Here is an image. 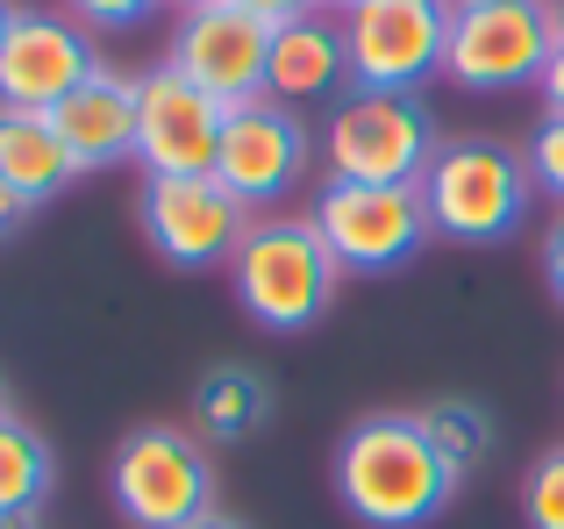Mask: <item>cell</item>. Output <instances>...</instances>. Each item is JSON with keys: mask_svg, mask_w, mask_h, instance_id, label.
I'll use <instances>...</instances> for the list:
<instances>
[{"mask_svg": "<svg viewBox=\"0 0 564 529\" xmlns=\"http://www.w3.org/2000/svg\"><path fill=\"white\" fill-rule=\"evenodd\" d=\"M350 57V86L365 94H422L443 72L451 43V0H358L336 14Z\"/></svg>", "mask_w": 564, "mask_h": 529, "instance_id": "7", "label": "cell"}, {"mask_svg": "<svg viewBox=\"0 0 564 529\" xmlns=\"http://www.w3.org/2000/svg\"><path fill=\"white\" fill-rule=\"evenodd\" d=\"M536 94H543V115H564V43L551 57H543V79H536Z\"/></svg>", "mask_w": 564, "mask_h": 529, "instance_id": "24", "label": "cell"}, {"mask_svg": "<svg viewBox=\"0 0 564 529\" xmlns=\"http://www.w3.org/2000/svg\"><path fill=\"white\" fill-rule=\"evenodd\" d=\"M8 22H14V0H0V43H8Z\"/></svg>", "mask_w": 564, "mask_h": 529, "instance_id": "31", "label": "cell"}, {"mask_svg": "<svg viewBox=\"0 0 564 529\" xmlns=\"http://www.w3.org/2000/svg\"><path fill=\"white\" fill-rule=\"evenodd\" d=\"M414 422H422V436L451 458L457 479L479 473V465L494 458V444H500V415L486 401H471V393H436V401L414 408Z\"/></svg>", "mask_w": 564, "mask_h": 529, "instance_id": "18", "label": "cell"}, {"mask_svg": "<svg viewBox=\"0 0 564 529\" xmlns=\"http://www.w3.org/2000/svg\"><path fill=\"white\" fill-rule=\"evenodd\" d=\"M193 86L221 100V108H243V100H264V65H272V22L250 14L243 0H207V8L180 14V36H172V57Z\"/></svg>", "mask_w": 564, "mask_h": 529, "instance_id": "13", "label": "cell"}, {"mask_svg": "<svg viewBox=\"0 0 564 529\" xmlns=\"http://www.w3.org/2000/svg\"><path fill=\"white\" fill-rule=\"evenodd\" d=\"M29 215H36V201H22V194H8L0 186V244H14L29 229Z\"/></svg>", "mask_w": 564, "mask_h": 529, "instance_id": "25", "label": "cell"}, {"mask_svg": "<svg viewBox=\"0 0 564 529\" xmlns=\"http://www.w3.org/2000/svg\"><path fill=\"white\" fill-rule=\"evenodd\" d=\"M522 522L529 529H564V444H551L522 479Z\"/></svg>", "mask_w": 564, "mask_h": 529, "instance_id": "20", "label": "cell"}, {"mask_svg": "<svg viewBox=\"0 0 564 529\" xmlns=\"http://www.w3.org/2000/svg\"><path fill=\"white\" fill-rule=\"evenodd\" d=\"M315 229L329 244V258L344 264V279H386L400 264L422 258V244L436 237L422 208V186H350V180H322L315 194Z\"/></svg>", "mask_w": 564, "mask_h": 529, "instance_id": "6", "label": "cell"}, {"mask_svg": "<svg viewBox=\"0 0 564 529\" xmlns=\"http://www.w3.org/2000/svg\"><path fill=\"white\" fill-rule=\"evenodd\" d=\"M322 8H358V0H322Z\"/></svg>", "mask_w": 564, "mask_h": 529, "instance_id": "32", "label": "cell"}, {"mask_svg": "<svg viewBox=\"0 0 564 529\" xmlns=\"http://www.w3.org/2000/svg\"><path fill=\"white\" fill-rule=\"evenodd\" d=\"M51 122H57V137H65V151H72L79 172L122 165V158H137V79L115 72V65H100L79 94L57 100Z\"/></svg>", "mask_w": 564, "mask_h": 529, "instance_id": "15", "label": "cell"}, {"mask_svg": "<svg viewBox=\"0 0 564 529\" xmlns=\"http://www.w3.org/2000/svg\"><path fill=\"white\" fill-rule=\"evenodd\" d=\"M272 415H279L272 379H264L258 365H243V358L207 365L200 387H193V436H200V444H215V451L264 436V430H272Z\"/></svg>", "mask_w": 564, "mask_h": 529, "instance_id": "16", "label": "cell"}, {"mask_svg": "<svg viewBox=\"0 0 564 529\" xmlns=\"http://www.w3.org/2000/svg\"><path fill=\"white\" fill-rule=\"evenodd\" d=\"M221 129H229V108L207 86H193L180 65L137 72V165H143V180L215 172Z\"/></svg>", "mask_w": 564, "mask_h": 529, "instance_id": "11", "label": "cell"}, {"mask_svg": "<svg viewBox=\"0 0 564 529\" xmlns=\"http://www.w3.org/2000/svg\"><path fill=\"white\" fill-rule=\"evenodd\" d=\"M72 180H79V165H72V151H65L51 115L0 108V186L43 208V201H57Z\"/></svg>", "mask_w": 564, "mask_h": 529, "instance_id": "17", "label": "cell"}, {"mask_svg": "<svg viewBox=\"0 0 564 529\" xmlns=\"http://www.w3.org/2000/svg\"><path fill=\"white\" fill-rule=\"evenodd\" d=\"M543 14H551V36L564 43V0H543Z\"/></svg>", "mask_w": 564, "mask_h": 529, "instance_id": "28", "label": "cell"}, {"mask_svg": "<svg viewBox=\"0 0 564 529\" xmlns=\"http://www.w3.org/2000/svg\"><path fill=\"white\" fill-rule=\"evenodd\" d=\"M180 8H207V0H180Z\"/></svg>", "mask_w": 564, "mask_h": 529, "instance_id": "34", "label": "cell"}, {"mask_svg": "<svg viewBox=\"0 0 564 529\" xmlns=\"http://www.w3.org/2000/svg\"><path fill=\"white\" fill-rule=\"evenodd\" d=\"M350 94V57H344V29L329 14H293L272 29V65H264V100L279 108H336Z\"/></svg>", "mask_w": 564, "mask_h": 529, "instance_id": "14", "label": "cell"}, {"mask_svg": "<svg viewBox=\"0 0 564 529\" xmlns=\"http://www.w3.org/2000/svg\"><path fill=\"white\" fill-rule=\"evenodd\" d=\"M436 143L443 137L422 94H365V86H350L322 122V172L350 186H422Z\"/></svg>", "mask_w": 564, "mask_h": 529, "instance_id": "4", "label": "cell"}, {"mask_svg": "<svg viewBox=\"0 0 564 529\" xmlns=\"http://www.w3.org/2000/svg\"><path fill=\"white\" fill-rule=\"evenodd\" d=\"M522 158H529V180H536V194H551L557 208H564V115H543Z\"/></svg>", "mask_w": 564, "mask_h": 529, "instance_id": "21", "label": "cell"}, {"mask_svg": "<svg viewBox=\"0 0 564 529\" xmlns=\"http://www.w3.org/2000/svg\"><path fill=\"white\" fill-rule=\"evenodd\" d=\"M151 8H158V0H65V14L86 22V29H137Z\"/></svg>", "mask_w": 564, "mask_h": 529, "instance_id": "22", "label": "cell"}, {"mask_svg": "<svg viewBox=\"0 0 564 529\" xmlns=\"http://www.w3.org/2000/svg\"><path fill=\"white\" fill-rule=\"evenodd\" d=\"M315 165V137L293 108L279 100H243L229 108V129H221V151H215V180L243 201L250 215H279L293 201V186L307 180Z\"/></svg>", "mask_w": 564, "mask_h": 529, "instance_id": "10", "label": "cell"}, {"mask_svg": "<svg viewBox=\"0 0 564 529\" xmlns=\"http://www.w3.org/2000/svg\"><path fill=\"white\" fill-rule=\"evenodd\" d=\"M422 208L451 244H508L536 208L529 158L500 137H443L422 172Z\"/></svg>", "mask_w": 564, "mask_h": 529, "instance_id": "3", "label": "cell"}, {"mask_svg": "<svg viewBox=\"0 0 564 529\" xmlns=\"http://www.w3.org/2000/svg\"><path fill=\"white\" fill-rule=\"evenodd\" d=\"M186 529H250V522H243V516H221V508H207V516L186 522Z\"/></svg>", "mask_w": 564, "mask_h": 529, "instance_id": "27", "label": "cell"}, {"mask_svg": "<svg viewBox=\"0 0 564 529\" xmlns=\"http://www.w3.org/2000/svg\"><path fill=\"white\" fill-rule=\"evenodd\" d=\"M457 487L465 479L451 473V458L400 408L350 422L344 444H336V501L365 529H429L457 501Z\"/></svg>", "mask_w": 564, "mask_h": 529, "instance_id": "1", "label": "cell"}, {"mask_svg": "<svg viewBox=\"0 0 564 529\" xmlns=\"http://www.w3.org/2000/svg\"><path fill=\"white\" fill-rule=\"evenodd\" d=\"M137 229L165 264L180 272H229L236 244L250 229V208L215 180V172H193V180H143L137 186Z\"/></svg>", "mask_w": 564, "mask_h": 529, "instance_id": "9", "label": "cell"}, {"mask_svg": "<svg viewBox=\"0 0 564 529\" xmlns=\"http://www.w3.org/2000/svg\"><path fill=\"white\" fill-rule=\"evenodd\" d=\"M451 8H486V0H451Z\"/></svg>", "mask_w": 564, "mask_h": 529, "instance_id": "33", "label": "cell"}, {"mask_svg": "<svg viewBox=\"0 0 564 529\" xmlns=\"http://www.w3.org/2000/svg\"><path fill=\"white\" fill-rule=\"evenodd\" d=\"M22 408H14V393H8V379H0V422H14Z\"/></svg>", "mask_w": 564, "mask_h": 529, "instance_id": "29", "label": "cell"}, {"mask_svg": "<svg viewBox=\"0 0 564 529\" xmlns=\"http://www.w3.org/2000/svg\"><path fill=\"white\" fill-rule=\"evenodd\" d=\"M229 287H236V307H243L258 330L301 336L336 307L344 264L329 258L315 215L279 208V215H250L243 244H236V258H229Z\"/></svg>", "mask_w": 564, "mask_h": 529, "instance_id": "2", "label": "cell"}, {"mask_svg": "<svg viewBox=\"0 0 564 529\" xmlns=\"http://www.w3.org/2000/svg\"><path fill=\"white\" fill-rule=\"evenodd\" d=\"M557 51L543 0H486V8H451V43L443 72L465 94H514L543 79V57Z\"/></svg>", "mask_w": 564, "mask_h": 529, "instance_id": "8", "label": "cell"}, {"mask_svg": "<svg viewBox=\"0 0 564 529\" xmlns=\"http://www.w3.org/2000/svg\"><path fill=\"white\" fill-rule=\"evenodd\" d=\"M108 494L129 529H186L215 508V458L180 422H137L108 458Z\"/></svg>", "mask_w": 564, "mask_h": 529, "instance_id": "5", "label": "cell"}, {"mask_svg": "<svg viewBox=\"0 0 564 529\" xmlns=\"http://www.w3.org/2000/svg\"><path fill=\"white\" fill-rule=\"evenodd\" d=\"M57 487V458H51V436L36 422H0V516H36Z\"/></svg>", "mask_w": 564, "mask_h": 529, "instance_id": "19", "label": "cell"}, {"mask_svg": "<svg viewBox=\"0 0 564 529\" xmlns=\"http://www.w3.org/2000/svg\"><path fill=\"white\" fill-rule=\"evenodd\" d=\"M543 287H551V301L564 307V215L543 229Z\"/></svg>", "mask_w": 564, "mask_h": 529, "instance_id": "23", "label": "cell"}, {"mask_svg": "<svg viewBox=\"0 0 564 529\" xmlns=\"http://www.w3.org/2000/svg\"><path fill=\"white\" fill-rule=\"evenodd\" d=\"M243 8H250V14H264V22L279 29V22H293V14H315L322 0H243Z\"/></svg>", "mask_w": 564, "mask_h": 529, "instance_id": "26", "label": "cell"}, {"mask_svg": "<svg viewBox=\"0 0 564 529\" xmlns=\"http://www.w3.org/2000/svg\"><path fill=\"white\" fill-rule=\"evenodd\" d=\"M108 65L94 29L51 8H14L8 43H0V108H36L51 115L65 94H79L94 72Z\"/></svg>", "mask_w": 564, "mask_h": 529, "instance_id": "12", "label": "cell"}, {"mask_svg": "<svg viewBox=\"0 0 564 529\" xmlns=\"http://www.w3.org/2000/svg\"><path fill=\"white\" fill-rule=\"evenodd\" d=\"M0 529H43L36 516H0Z\"/></svg>", "mask_w": 564, "mask_h": 529, "instance_id": "30", "label": "cell"}]
</instances>
